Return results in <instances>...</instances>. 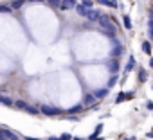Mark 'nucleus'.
<instances>
[{
    "instance_id": "1",
    "label": "nucleus",
    "mask_w": 153,
    "mask_h": 140,
    "mask_svg": "<svg viewBox=\"0 0 153 140\" xmlns=\"http://www.w3.org/2000/svg\"><path fill=\"white\" fill-rule=\"evenodd\" d=\"M40 113H43V115H47V117H58V115H61V110H59V108H54V106H45V104H42V106H40Z\"/></svg>"
},
{
    "instance_id": "2",
    "label": "nucleus",
    "mask_w": 153,
    "mask_h": 140,
    "mask_svg": "<svg viewBox=\"0 0 153 140\" xmlns=\"http://www.w3.org/2000/svg\"><path fill=\"white\" fill-rule=\"evenodd\" d=\"M99 25H101V29H105V31L115 32V25L112 24V20H110L108 16H101V18H99Z\"/></svg>"
},
{
    "instance_id": "3",
    "label": "nucleus",
    "mask_w": 153,
    "mask_h": 140,
    "mask_svg": "<svg viewBox=\"0 0 153 140\" xmlns=\"http://www.w3.org/2000/svg\"><path fill=\"white\" fill-rule=\"evenodd\" d=\"M99 18H101V11L99 9H90L88 15H87V22H90V24L99 22Z\"/></svg>"
},
{
    "instance_id": "4",
    "label": "nucleus",
    "mask_w": 153,
    "mask_h": 140,
    "mask_svg": "<svg viewBox=\"0 0 153 140\" xmlns=\"http://www.w3.org/2000/svg\"><path fill=\"white\" fill-rule=\"evenodd\" d=\"M76 0H63L61 2V6H59V9L61 11H68V9H76Z\"/></svg>"
},
{
    "instance_id": "5",
    "label": "nucleus",
    "mask_w": 153,
    "mask_h": 140,
    "mask_svg": "<svg viewBox=\"0 0 153 140\" xmlns=\"http://www.w3.org/2000/svg\"><path fill=\"white\" fill-rule=\"evenodd\" d=\"M133 92H121L117 97H115V104H119V102H123V101H126V99H133Z\"/></svg>"
},
{
    "instance_id": "6",
    "label": "nucleus",
    "mask_w": 153,
    "mask_h": 140,
    "mask_svg": "<svg viewBox=\"0 0 153 140\" xmlns=\"http://www.w3.org/2000/svg\"><path fill=\"white\" fill-rule=\"evenodd\" d=\"M88 11H90V7H87V6H85L83 2H81V4H78V6H76V13H78L79 16H85V18H87Z\"/></svg>"
},
{
    "instance_id": "7",
    "label": "nucleus",
    "mask_w": 153,
    "mask_h": 140,
    "mask_svg": "<svg viewBox=\"0 0 153 140\" xmlns=\"http://www.w3.org/2000/svg\"><path fill=\"white\" fill-rule=\"evenodd\" d=\"M108 72H110V74H117V72H119V61H117V57H114V59L110 61V65H108Z\"/></svg>"
},
{
    "instance_id": "8",
    "label": "nucleus",
    "mask_w": 153,
    "mask_h": 140,
    "mask_svg": "<svg viewBox=\"0 0 153 140\" xmlns=\"http://www.w3.org/2000/svg\"><path fill=\"white\" fill-rule=\"evenodd\" d=\"M81 111H83V104H76V106H72V108L67 110L68 115H78V113H81Z\"/></svg>"
},
{
    "instance_id": "9",
    "label": "nucleus",
    "mask_w": 153,
    "mask_h": 140,
    "mask_svg": "<svg viewBox=\"0 0 153 140\" xmlns=\"http://www.w3.org/2000/svg\"><path fill=\"white\" fill-rule=\"evenodd\" d=\"M123 50H124V49H123V45H121V43H117V45L112 49V52H110V54H112V57H119V56L123 54Z\"/></svg>"
},
{
    "instance_id": "10",
    "label": "nucleus",
    "mask_w": 153,
    "mask_h": 140,
    "mask_svg": "<svg viewBox=\"0 0 153 140\" xmlns=\"http://www.w3.org/2000/svg\"><path fill=\"white\" fill-rule=\"evenodd\" d=\"M94 95H96V99H105V97L108 95V86H106V88H99V90H96Z\"/></svg>"
},
{
    "instance_id": "11",
    "label": "nucleus",
    "mask_w": 153,
    "mask_h": 140,
    "mask_svg": "<svg viewBox=\"0 0 153 140\" xmlns=\"http://www.w3.org/2000/svg\"><path fill=\"white\" fill-rule=\"evenodd\" d=\"M11 138H13V135L9 129H6V127L0 129V140H11Z\"/></svg>"
},
{
    "instance_id": "12",
    "label": "nucleus",
    "mask_w": 153,
    "mask_h": 140,
    "mask_svg": "<svg viewBox=\"0 0 153 140\" xmlns=\"http://www.w3.org/2000/svg\"><path fill=\"white\" fill-rule=\"evenodd\" d=\"M83 102H85V106H92V104L96 102V95H94V94H87L85 99H83Z\"/></svg>"
},
{
    "instance_id": "13",
    "label": "nucleus",
    "mask_w": 153,
    "mask_h": 140,
    "mask_svg": "<svg viewBox=\"0 0 153 140\" xmlns=\"http://www.w3.org/2000/svg\"><path fill=\"white\" fill-rule=\"evenodd\" d=\"M96 2H99L103 6H108V7H119V4L115 2V0H96Z\"/></svg>"
},
{
    "instance_id": "14",
    "label": "nucleus",
    "mask_w": 153,
    "mask_h": 140,
    "mask_svg": "<svg viewBox=\"0 0 153 140\" xmlns=\"http://www.w3.org/2000/svg\"><path fill=\"white\" fill-rule=\"evenodd\" d=\"M133 68H135V57H133V56H130V59H128V63H126V68H124V70H126V72H131Z\"/></svg>"
},
{
    "instance_id": "15",
    "label": "nucleus",
    "mask_w": 153,
    "mask_h": 140,
    "mask_svg": "<svg viewBox=\"0 0 153 140\" xmlns=\"http://www.w3.org/2000/svg\"><path fill=\"white\" fill-rule=\"evenodd\" d=\"M101 131H103V124H97V127H96V129H94V133L90 135V140H96V138L99 136V133H101Z\"/></svg>"
},
{
    "instance_id": "16",
    "label": "nucleus",
    "mask_w": 153,
    "mask_h": 140,
    "mask_svg": "<svg viewBox=\"0 0 153 140\" xmlns=\"http://www.w3.org/2000/svg\"><path fill=\"white\" fill-rule=\"evenodd\" d=\"M140 47H142V52H144V54H151V43H149V41H142Z\"/></svg>"
},
{
    "instance_id": "17",
    "label": "nucleus",
    "mask_w": 153,
    "mask_h": 140,
    "mask_svg": "<svg viewBox=\"0 0 153 140\" xmlns=\"http://www.w3.org/2000/svg\"><path fill=\"white\" fill-rule=\"evenodd\" d=\"M0 102H2L4 106H15V102H13L9 97H6V95H2V97H0Z\"/></svg>"
},
{
    "instance_id": "18",
    "label": "nucleus",
    "mask_w": 153,
    "mask_h": 140,
    "mask_svg": "<svg viewBox=\"0 0 153 140\" xmlns=\"http://www.w3.org/2000/svg\"><path fill=\"white\" fill-rule=\"evenodd\" d=\"M24 4H25V0H13V2H11V7H13V9H20Z\"/></svg>"
},
{
    "instance_id": "19",
    "label": "nucleus",
    "mask_w": 153,
    "mask_h": 140,
    "mask_svg": "<svg viewBox=\"0 0 153 140\" xmlns=\"http://www.w3.org/2000/svg\"><path fill=\"white\" fill-rule=\"evenodd\" d=\"M24 111H27V113H31V115H38V113H40V110H36V108H34V106H31V104H27Z\"/></svg>"
},
{
    "instance_id": "20",
    "label": "nucleus",
    "mask_w": 153,
    "mask_h": 140,
    "mask_svg": "<svg viewBox=\"0 0 153 140\" xmlns=\"http://www.w3.org/2000/svg\"><path fill=\"white\" fill-rule=\"evenodd\" d=\"M61 2H63V0H47V4H49L51 7H54V9H58V7L61 6Z\"/></svg>"
},
{
    "instance_id": "21",
    "label": "nucleus",
    "mask_w": 153,
    "mask_h": 140,
    "mask_svg": "<svg viewBox=\"0 0 153 140\" xmlns=\"http://www.w3.org/2000/svg\"><path fill=\"white\" fill-rule=\"evenodd\" d=\"M117 81H119V77H117V74H112V77L108 79V88H112V86H114V85H115Z\"/></svg>"
},
{
    "instance_id": "22",
    "label": "nucleus",
    "mask_w": 153,
    "mask_h": 140,
    "mask_svg": "<svg viewBox=\"0 0 153 140\" xmlns=\"http://www.w3.org/2000/svg\"><path fill=\"white\" fill-rule=\"evenodd\" d=\"M148 32H149V38H151V41H153V20H151V18L148 20Z\"/></svg>"
},
{
    "instance_id": "23",
    "label": "nucleus",
    "mask_w": 153,
    "mask_h": 140,
    "mask_svg": "<svg viewBox=\"0 0 153 140\" xmlns=\"http://www.w3.org/2000/svg\"><path fill=\"white\" fill-rule=\"evenodd\" d=\"M123 24H124L126 29H131V18H130V16H124V18H123Z\"/></svg>"
},
{
    "instance_id": "24",
    "label": "nucleus",
    "mask_w": 153,
    "mask_h": 140,
    "mask_svg": "<svg viewBox=\"0 0 153 140\" xmlns=\"http://www.w3.org/2000/svg\"><path fill=\"white\" fill-rule=\"evenodd\" d=\"M0 13L9 15V13H11V7H9V6H6V4H2V6H0Z\"/></svg>"
},
{
    "instance_id": "25",
    "label": "nucleus",
    "mask_w": 153,
    "mask_h": 140,
    "mask_svg": "<svg viewBox=\"0 0 153 140\" xmlns=\"http://www.w3.org/2000/svg\"><path fill=\"white\" fill-rule=\"evenodd\" d=\"M144 81H146V72L140 68V70H139V83H144Z\"/></svg>"
},
{
    "instance_id": "26",
    "label": "nucleus",
    "mask_w": 153,
    "mask_h": 140,
    "mask_svg": "<svg viewBox=\"0 0 153 140\" xmlns=\"http://www.w3.org/2000/svg\"><path fill=\"white\" fill-rule=\"evenodd\" d=\"M59 140H74V136L70 133H63V135H59Z\"/></svg>"
},
{
    "instance_id": "27",
    "label": "nucleus",
    "mask_w": 153,
    "mask_h": 140,
    "mask_svg": "<svg viewBox=\"0 0 153 140\" xmlns=\"http://www.w3.org/2000/svg\"><path fill=\"white\" fill-rule=\"evenodd\" d=\"M15 106H16V108H22V110H25V106H27V104H25L24 101H15Z\"/></svg>"
},
{
    "instance_id": "28",
    "label": "nucleus",
    "mask_w": 153,
    "mask_h": 140,
    "mask_svg": "<svg viewBox=\"0 0 153 140\" xmlns=\"http://www.w3.org/2000/svg\"><path fill=\"white\" fill-rule=\"evenodd\" d=\"M83 4H85L87 7H90V9H92V4H94V2H92V0H83Z\"/></svg>"
},
{
    "instance_id": "29",
    "label": "nucleus",
    "mask_w": 153,
    "mask_h": 140,
    "mask_svg": "<svg viewBox=\"0 0 153 140\" xmlns=\"http://www.w3.org/2000/svg\"><path fill=\"white\" fill-rule=\"evenodd\" d=\"M146 108H148V110H153V102H151V101H148V102H146Z\"/></svg>"
},
{
    "instance_id": "30",
    "label": "nucleus",
    "mask_w": 153,
    "mask_h": 140,
    "mask_svg": "<svg viewBox=\"0 0 153 140\" xmlns=\"http://www.w3.org/2000/svg\"><path fill=\"white\" fill-rule=\"evenodd\" d=\"M25 140H40V138H34V136H25Z\"/></svg>"
},
{
    "instance_id": "31",
    "label": "nucleus",
    "mask_w": 153,
    "mask_h": 140,
    "mask_svg": "<svg viewBox=\"0 0 153 140\" xmlns=\"http://www.w3.org/2000/svg\"><path fill=\"white\" fill-rule=\"evenodd\" d=\"M49 140H59V136H49Z\"/></svg>"
},
{
    "instance_id": "32",
    "label": "nucleus",
    "mask_w": 153,
    "mask_h": 140,
    "mask_svg": "<svg viewBox=\"0 0 153 140\" xmlns=\"http://www.w3.org/2000/svg\"><path fill=\"white\" fill-rule=\"evenodd\" d=\"M149 66L153 68V57H149Z\"/></svg>"
},
{
    "instance_id": "33",
    "label": "nucleus",
    "mask_w": 153,
    "mask_h": 140,
    "mask_svg": "<svg viewBox=\"0 0 153 140\" xmlns=\"http://www.w3.org/2000/svg\"><path fill=\"white\" fill-rule=\"evenodd\" d=\"M74 140H85V138H81V136H74Z\"/></svg>"
},
{
    "instance_id": "34",
    "label": "nucleus",
    "mask_w": 153,
    "mask_h": 140,
    "mask_svg": "<svg viewBox=\"0 0 153 140\" xmlns=\"http://www.w3.org/2000/svg\"><path fill=\"white\" fill-rule=\"evenodd\" d=\"M149 18H151V20H153V9H151V11H149Z\"/></svg>"
},
{
    "instance_id": "35",
    "label": "nucleus",
    "mask_w": 153,
    "mask_h": 140,
    "mask_svg": "<svg viewBox=\"0 0 153 140\" xmlns=\"http://www.w3.org/2000/svg\"><path fill=\"white\" fill-rule=\"evenodd\" d=\"M123 140H133V138H123Z\"/></svg>"
},
{
    "instance_id": "36",
    "label": "nucleus",
    "mask_w": 153,
    "mask_h": 140,
    "mask_svg": "<svg viewBox=\"0 0 153 140\" xmlns=\"http://www.w3.org/2000/svg\"><path fill=\"white\" fill-rule=\"evenodd\" d=\"M11 140H18V138H16V136H13V138H11Z\"/></svg>"
},
{
    "instance_id": "37",
    "label": "nucleus",
    "mask_w": 153,
    "mask_h": 140,
    "mask_svg": "<svg viewBox=\"0 0 153 140\" xmlns=\"http://www.w3.org/2000/svg\"><path fill=\"white\" fill-rule=\"evenodd\" d=\"M151 90H153V85H151Z\"/></svg>"
}]
</instances>
